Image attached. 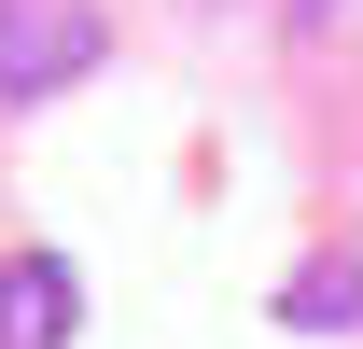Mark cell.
I'll return each mask as SVG.
<instances>
[{
	"mask_svg": "<svg viewBox=\"0 0 363 349\" xmlns=\"http://www.w3.org/2000/svg\"><path fill=\"white\" fill-rule=\"evenodd\" d=\"M98 56H112V14H98V0H0V112L84 84Z\"/></svg>",
	"mask_w": 363,
	"mask_h": 349,
	"instance_id": "obj_1",
	"label": "cell"
},
{
	"mask_svg": "<svg viewBox=\"0 0 363 349\" xmlns=\"http://www.w3.org/2000/svg\"><path fill=\"white\" fill-rule=\"evenodd\" d=\"M70 321H84V279L56 252H0V349H70Z\"/></svg>",
	"mask_w": 363,
	"mask_h": 349,
	"instance_id": "obj_2",
	"label": "cell"
},
{
	"mask_svg": "<svg viewBox=\"0 0 363 349\" xmlns=\"http://www.w3.org/2000/svg\"><path fill=\"white\" fill-rule=\"evenodd\" d=\"M279 321H294V336H350L363 321V252H308L279 279Z\"/></svg>",
	"mask_w": 363,
	"mask_h": 349,
	"instance_id": "obj_3",
	"label": "cell"
}]
</instances>
